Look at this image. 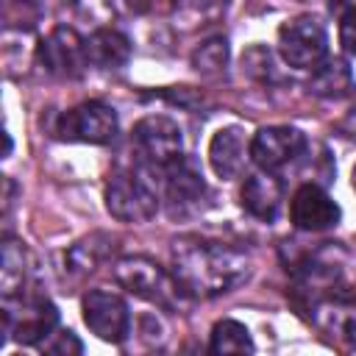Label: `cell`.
Instances as JSON below:
<instances>
[{"mask_svg": "<svg viewBox=\"0 0 356 356\" xmlns=\"http://www.w3.org/2000/svg\"><path fill=\"white\" fill-rule=\"evenodd\" d=\"M172 267L189 295L214 298L231 292L248 278L250 259L225 242L184 236L172 242Z\"/></svg>", "mask_w": 356, "mask_h": 356, "instance_id": "1", "label": "cell"}, {"mask_svg": "<svg viewBox=\"0 0 356 356\" xmlns=\"http://www.w3.org/2000/svg\"><path fill=\"white\" fill-rule=\"evenodd\" d=\"M114 278L122 289H128L131 295L167 309V312H178L186 300V289L184 284L175 278V273L170 275L161 264H156L147 256H125L114 264Z\"/></svg>", "mask_w": 356, "mask_h": 356, "instance_id": "2", "label": "cell"}, {"mask_svg": "<svg viewBox=\"0 0 356 356\" xmlns=\"http://www.w3.org/2000/svg\"><path fill=\"white\" fill-rule=\"evenodd\" d=\"M150 167L114 172L106 184V209L120 222H147L159 211V192L147 178Z\"/></svg>", "mask_w": 356, "mask_h": 356, "instance_id": "3", "label": "cell"}, {"mask_svg": "<svg viewBox=\"0 0 356 356\" xmlns=\"http://www.w3.org/2000/svg\"><path fill=\"white\" fill-rule=\"evenodd\" d=\"M278 53L295 70H314L328 53V33L312 14H300L278 28Z\"/></svg>", "mask_w": 356, "mask_h": 356, "instance_id": "4", "label": "cell"}, {"mask_svg": "<svg viewBox=\"0 0 356 356\" xmlns=\"http://www.w3.org/2000/svg\"><path fill=\"white\" fill-rule=\"evenodd\" d=\"M131 142L142 159V164L161 170L170 161H175L178 156H184V136L175 120L164 117V114H150L142 117L134 131H131Z\"/></svg>", "mask_w": 356, "mask_h": 356, "instance_id": "5", "label": "cell"}, {"mask_svg": "<svg viewBox=\"0 0 356 356\" xmlns=\"http://www.w3.org/2000/svg\"><path fill=\"white\" fill-rule=\"evenodd\" d=\"M56 134L70 142H86V145H106L117 134V114L111 106L100 100H86L61 114Z\"/></svg>", "mask_w": 356, "mask_h": 356, "instance_id": "6", "label": "cell"}, {"mask_svg": "<svg viewBox=\"0 0 356 356\" xmlns=\"http://www.w3.org/2000/svg\"><path fill=\"white\" fill-rule=\"evenodd\" d=\"M83 323L92 334H97L103 342H122L131 334V312L125 300L106 289H89L81 300Z\"/></svg>", "mask_w": 356, "mask_h": 356, "instance_id": "7", "label": "cell"}, {"mask_svg": "<svg viewBox=\"0 0 356 356\" xmlns=\"http://www.w3.org/2000/svg\"><path fill=\"white\" fill-rule=\"evenodd\" d=\"M22 314H11L3 309V345L8 339H17L22 345H39L42 339L53 337L58 325V312L47 298H19Z\"/></svg>", "mask_w": 356, "mask_h": 356, "instance_id": "8", "label": "cell"}, {"mask_svg": "<svg viewBox=\"0 0 356 356\" xmlns=\"http://www.w3.org/2000/svg\"><path fill=\"white\" fill-rule=\"evenodd\" d=\"M298 289L312 303L325 298H350L345 289V264L337 259V248H323L298 270Z\"/></svg>", "mask_w": 356, "mask_h": 356, "instance_id": "9", "label": "cell"}, {"mask_svg": "<svg viewBox=\"0 0 356 356\" xmlns=\"http://www.w3.org/2000/svg\"><path fill=\"white\" fill-rule=\"evenodd\" d=\"M39 61L56 78H78L83 72V67L89 64L86 61V39H81L75 28L58 25L39 44Z\"/></svg>", "mask_w": 356, "mask_h": 356, "instance_id": "10", "label": "cell"}, {"mask_svg": "<svg viewBox=\"0 0 356 356\" xmlns=\"http://www.w3.org/2000/svg\"><path fill=\"white\" fill-rule=\"evenodd\" d=\"M303 150H306V136L298 128H289V125L259 128L250 139V159L267 172L286 167Z\"/></svg>", "mask_w": 356, "mask_h": 356, "instance_id": "11", "label": "cell"}, {"mask_svg": "<svg viewBox=\"0 0 356 356\" xmlns=\"http://www.w3.org/2000/svg\"><path fill=\"white\" fill-rule=\"evenodd\" d=\"M159 172L164 178V197H167L172 214H186V211L200 209V203L206 197V181H203L200 170L195 167V161H189L186 156H178Z\"/></svg>", "mask_w": 356, "mask_h": 356, "instance_id": "12", "label": "cell"}, {"mask_svg": "<svg viewBox=\"0 0 356 356\" xmlns=\"http://www.w3.org/2000/svg\"><path fill=\"white\" fill-rule=\"evenodd\" d=\"M289 217H292L295 228L317 234V231H328V228H334L339 222V206L317 184H303L292 195Z\"/></svg>", "mask_w": 356, "mask_h": 356, "instance_id": "13", "label": "cell"}, {"mask_svg": "<svg viewBox=\"0 0 356 356\" xmlns=\"http://www.w3.org/2000/svg\"><path fill=\"white\" fill-rule=\"evenodd\" d=\"M245 150L250 153V147L245 145V134L239 125H225L220 128L211 142H209V164L214 170L217 178L231 181L242 172L245 167Z\"/></svg>", "mask_w": 356, "mask_h": 356, "instance_id": "14", "label": "cell"}, {"mask_svg": "<svg viewBox=\"0 0 356 356\" xmlns=\"http://www.w3.org/2000/svg\"><path fill=\"white\" fill-rule=\"evenodd\" d=\"M281 200H284L281 181L273 172L264 170V172H253V175L245 178V184H242V206L256 220L273 222L278 217V211H281Z\"/></svg>", "mask_w": 356, "mask_h": 356, "instance_id": "15", "label": "cell"}, {"mask_svg": "<svg viewBox=\"0 0 356 356\" xmlns=\"http://www.w3.org/2000/svg\"><path fill=\"white\" fill-rule=\"evenodd\" d=\"M312 320L325 334L356 348V300L353 298H325L312 303Z\"/></svg>", "mask_w": 356, "mask_h": 356, "instance_id": "16", "label": "cell"}, {"mask_svg": "<svg viewBox=\"0 0 356 356\" xmlns=\"http://www.w3.org/2000/svg\"><path fill=\"white\" fill-rule=\"evenodd\" d=\"M131 58V42L114 28H100L86 36V61L97 70H120Z\"/></svg>", "mask_w": 356, "mask_h": 356, "instance_id": "17", "label": "cell"}, {"mask_svg": "<svg viewBox=\"0 0 356 356\" xmlns=\"http://www.w3.org/2000/svg\"><path fill=\"white\" fill-rule=\"evenodd\" d=\"M25 286H28V253L22 248V242L6 236L3 239V267H0V289L6 303L25 298Z\"/></svg>", "mask_w": 356, "mask_h": 356, "instance_id": "18", "label": "cell"}, {"mask_svg": "<svg viewBox=\"0 0 356 356\" xmlns=\"http://www.w3.org/2000/svg\"><path fill=\"white\" fill-rule=\"evenodd\" d=\"M353 89L350 67L342 58H323L309 78V92L317 97H345Z\"/></svg>", "mask_w": 356, "mask_h": 356, "instance_id": "19", "label": "cell"}, {"mask_svg": "<svg viewBox=\"0 0 356 356\" xmlns=\"http://www.w3.org/2000/svg\"><path fill=\"white\" fill-rule=\"evenodd\" d=\"M134 8H156L164 6L170 14L189 19V22H200V19H211L220 14V8L225 6V0H131Z\"/></svg>", "mask_w": 356, "mask_h": 356, "instance_id": "20", "label": "cell"}, {"mask_svg": "<svg viewBox=\"0 0 356 356\" xmlns=\"http://www.w3.org/2000/svg\"><path fill=\"white\" fill-rule=\"evenodd\" d=\"M211 353H253L256 345L250 339V331L236 323V320H220L211 328V342H209Z\"/></svg>", "mask_w": 356, "mask_h": 356, "instance_id": "21", "label": "cell"}, {"mask_svg": "<svg viewBox=\"0 0 356 356\" xmlns=\"http://www.w3.org/2000/svg\"><path fill=\"white\" fill-rule=\"evenodd\" d=\"M225 64H228V42L222 36H211L200 42V47H195L192 53V67L197 72H220Z\"/></svg>", "mask_w": 356, "mask_h": 356, "instance_id": "22", "label": "cell"}, {"mask_svg": "<svg viewBox=\"0 0 356 356\" xmlns=\"http://www.w3.org/2000/svg\"><path fill=\"white\" fill-rule=\"evenodd\" d=\"M97 239H100V236L83 239V242H78V245L67 253V261H70V267H72L75 273H92V270L100 264V259L106 256L108 248H100Z\"/></svg>", "mask_w": 356, "mask_h": 356, "instance_id": "23", "label": "cell"}, {"mask_svg": "<svg viewBox=\"0 0 356 356\" xmlns=\"http://www.w3.org/2000/svg\"><path fill=\"white\" fill-rule=\"evenodd\" d=\"M44 353H56V356H70V353H81L83 345L72 331H58L53 342H42Z\"/></svg>", "mask_w": 356, "mask_h": 356, "instance_id": "24", "label": "cell"}, {"mask_svg": "<svg viewBox=\"0 0 356 356\" xmlns=\"http://www.w3.org/2000/svg\"><path fill=\"white\" fill-rule=\"evenodd\" d=\"M339 44L345 53L356 56V8L345 11L342 14V22H339Z\"/></svg>", "mask_w": 356, "mask_h": 356, "instance_id": "25", "label": "cell"}, {"mask_svg": "<svg viewBox=\"0 0 356 356\" xmlns=\"http://www.w3.org/2000/svg\"><path fill=\"white\" fill-rule=\"evenodd\" d=\"M328 8H331V11H337V14L342 17L345 11L356 8V0H328Z\"/></svg>", "mask_w": 356, "mask_h": 356, "instance_id": "26", "label": "cell"}, {"mask_svg": "<svg viewBox=\"0 0 356 356\" xmlns=\"http://www.w3.org/2000/svg\"><path fill=\"white\" fill-rule=\"evenodd\" d=\"M350 181H353V189H356V167H353V178Z\"/></svg>", "mask_w": 356, "mask_h": 356, "instance_id": "27", "label": "cell"}]
</instances>
